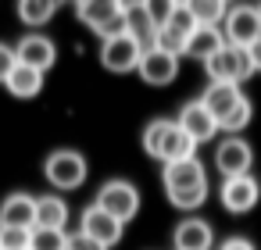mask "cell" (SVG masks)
I'll return each mask as SVG.
<instances>
[{
    "label": "cell",
    "mask_w": 261,
    "mask_h": 250,
    "mask_svg": "<svg viewBox=\"0 0 261 250\" xmlns=\"http://www.w3.org/2000/svg\"><path fill=\"white\" fill-rule=\"evenodd\" d=\"M250 115H254V104H250V100H243L229 118H222V122H218V129H222V132H229V136H240V132L250 125Z\"/></svg>",
    "instance_id": "obj_25"
},
{
    "label": "cell",
    "mask_w": 261,
    "mask_h": 250,
    "mask_svg": "<svg viewBox=\"0 0 261 250\" xmlns=\"http://www.w3.org/2000/svg\"><path fill=\"white\" fill-rule=\"evenodd\" d=\"M8 93L11 97H22V100H29V97H36L40 90H43V72H36V68H25V65H15V72L8 75Z\"/></svg>",
    "instance_id": "obj_21"
},
{
    "label": "cell",
    "mask_w": 261,
    "mask_h": 250,
    "mask_svg": "<svg viewBox=\"0 0 261 250\" xmlns=\"http://www.w3.org/2000/svg\"><path fill=\"white\" fill-rule=\"evenodd\" d=\"M207 79L211 82H232V86H243L250 75H254V65H250V54L243 47H222L207 65Z\"/></svg>",
    "instance_id": "obj_5"
},
{
    "label": "cell",
    "mask_w": 261,
    "mask_h": 250,
    "mask_svg": "<svg viewBox=\"0 0 261 250\" xmlns=\"http://www.w3.org/2000/svg\"><path fill=\"white\" fill-rule=\"evenodd\" d=\"M225 47V36H222V29H215V25H197L193 29V36L186 40V50H182V58H197V61H211L218 50Z\"/></svg>",
    "instance_id": "obj_19"
},
{
    "label": "cell",
    "mask_w": 261,
    "mask_h": 250,
    "mask_svg": "<svg viewBox=\"0 0 261 250\" xmlns=\"http://www.w3.org/2000/svg\"><path fill=\"white\" fill-rule=\"evenodd\" d=\"M79 232H86L90 239H97L100 246H115L118 239H122V232H125V225L118 221V218H111L108 211H100L97 204H90L86 211H83V218H79Z\"/></svg>",
    "instance_id": "obj_14"
},
{
    "label": "cell",
    "mask_w": 261,
    "mask_h": 250,
    "mask_svg": "<svg viewBox=\"0 0 261 250\" xmlns=\"http://www.w3.org/2000/svg\"><path fill=\"white\" fill-rule=\"evenodd\" d=\"M143 150L150 157H158L161 164H175L186 157H197V143L179 129V122L172 118H154L143 129Z\"/></svg>",
    "instance_id": "obj_2"
},
{
    "label": "cell",
    "mask_w": 261,
    "mask_h": 250,
    "mask_svg": "<svg viewBox=\"0 0 261 250\" xmlns=\"http://www.w3.org/2000/svg\"><path fill=\"white\" fill-rule=\"evenodd\" d=\"M0 250H4V246H0Z\"/></svg>",
    "instance_id": "obj_32"
},
{
    "label": "cell",
    "mask_w": 261,
    "mask_h": 250,
    "mask_svg": "<svg viewBox=\"0 0 261 250\" xmlns=\"http://www.w3.org/2000/svg\"><path fill=\"white\" fill-rule=\"evenodd\" d=\"M54 15H58V0H22L18 4V18L25 25H33V29L47 25Z\"/></svg>",
    "instance_id": "obj_22"
},
{
    "label": "cell",
    "mask_w": 261,
    "mask_h": 250,
    "mask_svg": "<svg viewBox=\"0 0 261 250\" xmlns=\"http://www.w3.org/2000/svg\"><path fill=\"white\" fill-rule=\"evenodd\" d=\"M15 65H18V54H15V47L0 43V82H8V75L15 72Z\"/></svg>",
    "instance_id": "obj_27"
},
{
    "label": "cell",
    "mask_w": 261,
    "mask_h": 250,
    "mask_svg": "<svg viewBox=\"0 0 261 250\" xmlns=\"http://www.w3.org/2000/svg\"><path fill=\"white\" fill-rule=\"evenodd\" d=\"M247 97H243V90L240 86H232V82H207V90L200 93V104L222 122V118H229L240 104H243Z\"/></svg>",
    "instance_id": "obj_16"
},
{
    "label": "cell",
    "mask_w": 261,
    "mask_h": 250,
    "mask_svg": "<svg viewBox=\"0 0 261 250\" xmlns=\"http://www.w3.org/2000/svg\"><path fill=\"white\" fill-rule=\"evenodd\" d=\"M247 54H250V65H254V75L261 72V40H254L250 47H247Z\"/></svg>",
    "instance_id": "obj_30"
},
{
    "label": "cell",
    "mask_w": 261,
    "mask_h": 250,
    "mask_svg": "<svg viewBox=\"0 0 261 250\" xmlns=\"http://www.w3.org/2000/svg\"><path fill=\"white\" fill-rule=\"evenodd\" d=\"M0 246L4 250H29L33 246V229H0Z\"/></svg>",
    "instance_id": "obj_26"
},
{
    "label": "cell",
    "mask_w": 261,
    "mask_h": 250,
    "mask_svg": "<svg viewBox=\"0 0 261 250\" xmlns=\"http://www.w3.org/2000/svg\"><path fill=\"white\" fill-rule=\"evenodd\" d=\"M122 8H125V33H129L143 50H150L154 40H158V22H154L150 8H147V0H136V4H122Z\"/></svg>",
    "instance_id": "obj_15"
},
{
    "label": "cell",
    "mask_w": 261,
    "mask_h": 250,
    "mask_svg": "<svg viewBox=\"0 0 261 250\" xmlns=\"http://www.w3.org/2000/svg\"><path fill=\"white\" fill-rule=\"evenodd\" d=\"M175 122H179V129H182L193 143H207V140H215V136H218V118L200 104V97H197V100H190V104H182Z\"/></svg>",
    "instance_id": "obj_11"
},
{
    "label": "cell",
    "mask_w": 261,
    "mask_h": 250,
    "mask_svg": "<svg viewBox=\"0 0 261 250\" xmlns=\"http://www.w3.org/2000/svg\"><path fill=\"white\" fill-rule=\"evenodd\" d=\"M97 207L108 211L111 218H118V221L125 225V221H133L136 211H140V189H136L133 182H125V179H111V182L100 186Z\"/></svg>",
    "instance_id": "obj_6"
},
{
    "label": "cell",
    "mask_w": 261,
    "mask_h": 250,
    "mask_svg": "<svg viewBox=\"0 0 261 250\" xmlns=\"http://www.w3.org/2000/svg\"><path fill=\"white\" fill-rule=\"evenodd\" d=\"M75 15L100 40H111V36L125 33V8L118 0H83V4H75Z\"/></svg>",
    "instance_id": "obj_3"
},
{
    "label": "cell",
    "mask_w": 261,
    "mask_h": 250,
    "mask_svg": "<svg viewBox=\"0 0 261 250\" xmlns=\"http://www.w3.org/2000/svg\"><path fill=\"white\" fill-rule=\"evenodd\" d=\"M218 250H257V246H254L247 236H229V239H225Z\"/></svg>",
    "instance_id": "obj_29"
},
{
    "label": "cell",
    "mask_w": 261,
    "mask_h": 250,
    "mask_svg": "<svg viewBox=\"0 0 261 250\" xmlns=\"http://www.w3.org/2000/svg\"><path fill=\"white\" fill-rule=\"evenodd\" d=\"M15 54H18V65L36 68V72H50L54 61H58V47H54L43 33H29V36H22L18 47H15Z\"/></svg>",
    "instance_id": "obj_13"
},
{
    "label": "cell",
    "mask_w": 261,
    "mask_h": 250,
    "mask_svg": "<svg viewBox=\"0 0 261 250\" xmlns=\"http://www.w3.org/2000/svg\"><path fill=\"white\" fill-rule=\"evenodd\" d=\"M190 11H193L197 25H215V29H222L225 15H229V4H225V0H190Z\"/></svg>",
    "instance_id": "obj_23"
},
{
    "label": "cell",
    "mask_w": 261,
    "mask_h": 250,
    "mask_svg": "<svg viewBox=\"0 0 261 250\" xmlns=\"http://www.w3.org/2000/svg\"><path fill=\"white\" fill-rule=\"evenodd\" d=\"M65 225H68V204L58 193L36 197V229H58V232H65Z\"/></svg>",
    "instance_id": "obj_20"
},
{
    "label": "cell",
    "mask_w": 261,
    "mask_h": 250,
    "mask_svg": "<svg viewBox=\"0 0 261 250\" xmlns=\"http://www.w3.org/2000/svg\"><path fill=\"white\" fill-rule=\"evenodd\" d=\"M257 15H261V4H257Z\"/></svg>",
    "instance_id": "obj_31"
},
{
    "label": "cell",
    "mask_w": 261,
    "mask_h": 250,
    "mask_svg": "<svg viewBox=\"0 0 261 250\" xmlns=\"http://www.w3.org/2000/svg\"><path fill=\"white\" fill-rule=\"evenodd\" d=\"M0 229H36V197L11 193L0 204Z\"/></svg>",
    "instance_id": "obj_17"
},
{
    "label": "cell",
    "mask_w": 261,
    "mask_h": 250,
    "mask_svg": "<svg viewBox=\"0 0 261 250\" xmlns=\"http://www.w3.org/2000/svg\"><path fill=\"white\" fill-rule=\"evenodd\" d=\"M175 250H211L215 246V229L204 218H182L172 232Z\"/></svg>",
    "instance_id": "obj_18"
},
{
    "label": "cell",
    "mask_w": 261,
    "mask_h": 250,
    "mask_svg": "<svg viewBox=\"0 0 261 250\" xmlns=\"http://www.w3.org/2000/svg\"><path fill=\"white\" fill-rule=\"evenodd\" d=\"M218 200L229 214H247L257 207L261 200V182L254 175H232V179H222V189H218Z\"/></svg>",
    "instance_id": "obj_8"
},
{
    "label": "cell",
    "mask_w": 261,
    "mask_h": 250,
    "mask_svg": "<svg viewBox=\"0 0 261 250\" xmlns=\"http://www.w3.org/2000/svg\"><path fill=\"white\" fill-rule=\"evenodd\" d=\"M222 36H225V43L229 47H250L254 40H261V15H257V8L254 4H236V8H229V15H225V22H222Z\"/></svg>",
    "instance_id": "obj_7"
},
{
    "label": "cell",
    "mask_w": 261,
    "mask_h": 250,
    "mask_svg": "<svg viewBox=\"0 0 261 250\" xmlns=\"http://www.w3.org/2000/svg\"><path fill=\"white\" fill-rule=\"evenodd\" d=\"M140 58H143V47H140L129 33L111 36V40H104V43H100V65H104L108 72L125 75V72L140 68Z\"/></svg>",
    "instance_id": "obj_10"
},
{
    "label": "cell",
    "mask_w": 261,
    "mask_h": 250,
    "mask_svg": "<svg viewBox=\"0 0 261 250\" xmlns=\"http://www.w3.org/2000/svg\"><path fill=\"white\" fill-rule=\"evenodd\" d=\"M29 250H68V232L58 229H33V246Z\"/></svg>",
    "instance_id": "obj_24"
},
{
    "label": "cell",
    "mask_w": 261,
    "mask_h": 250,
    "mask_svg": "<svg viewBox=\"0 0 261 250\" xmlns=\"http://www.w3.org/2000/svg\"><path fill=\"white\" fill-rule=\"evenodd\" d=\"M250 164H254V147H250L243 136H225V140L215 147V168L222 172V179L250 175Z\"/></svg>",
    "instance_id": "obj_9"
},
{
    "label": "cell",
    "mask_w": 261,
    "mask_h": 250,
    "mask_svg": "<svg viewBox=\"0 0 261 250\" xmlns=\"http://www.w3.org/2000/svg\"><path fill=\"white\" fill-rule=\"evenodd\" d=\"M161 182H165V193H168L172 207H179V211H197L207 200V172L197 157L165 164Z\"/></svg>",
    "instance_id": "obj_1"
},
{
    "label": "cell",
    "mask_w": 261,
    "mask_h": 250,
    "mask_svg": "<svg viewBox=\"0 0 261 250\" xmlns=\"http://www.w3.org/2000/svg\"><path fill=\"white\" fill-rule=\"evenodd\" d=\"M43 175L54 189H79L86 182L90 168H86V157L79 150H54L43 164Z\"/></svg>",
    "instance_id": "obj_4"
},
{
    "label": "cell",
    "mask_w": 261,
    "mask_h": 250,
    "mask_svg": "<svg viewBox=\"0 0 261 250\" xmlns=\"http://www.w3.org/2000/svg\"><path fill=\"white\" fill-rule=\"evenodd\" d=\"M68 250H108L97 239H90L86 232H68Z\"/></svg>",
    "instance_id": "obj_28"
},
{
    "label": "cell",
    "mask_w": 261,
    "mask_h": 250,
    "mask_svg": "<svg viewBox=\"0 0 261 250\" xmlns=\"http://www.w3.org/2000/svg\"><path fill=\"white\" fill-rule=\"evenodd\" d=\"M136 72H140V79L147 86H168L179 75V58L168 54V50H161V47H150V50H143Z\"/></svg>",
    "instance_id": "obj_12"
}]
</instances>
